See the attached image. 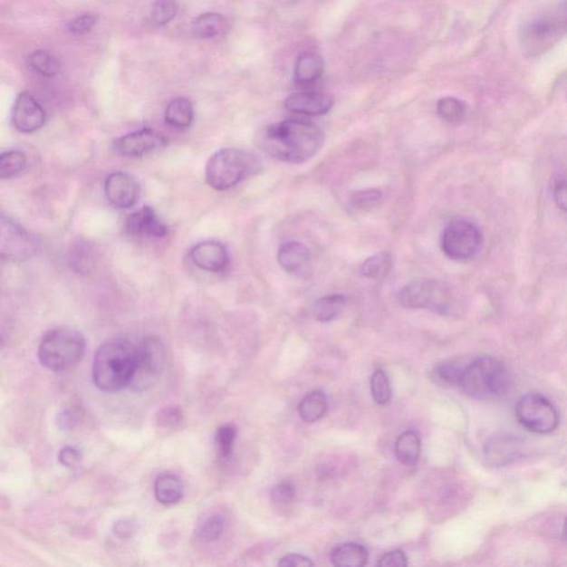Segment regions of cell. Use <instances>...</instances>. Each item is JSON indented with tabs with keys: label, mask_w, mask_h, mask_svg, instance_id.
I'll return each mask as SVG.
<instances>
[{
	"label": "cell",
	"mask_w": 567,
	"mask_h": 567,
	"mask_svg": "<svg viewBox=\"0 0 567 567\" xmlns=\"http://www.w3.org/2000/svg\"><path fill=\"white\" fill-rule=\"evenodd\" d=\"M68 261L74 273L79 274V275H87L96 266V251L88 242H78L71 247Z\"/></svg>",
	"instance_id": "cell-24"
},
{
	"label": "cell",
	"mask_w": 567,
	"mask_h": 567,
	"mask_svg": "<svg viewBox=\"0 0 567 567\" xmlns=\"http://www.w3.org/2000/svg\"><path fill=\"white\" fill-rule=\"evenodd\" d=\"M224 530H226V520H224V517L218 514H212L203 517L194 533H196L197 541L208 544L220 539Z\"/></svg>",
	"instance_id": "cell-28"
},
{
	"label": "cell",
	"mask_w": 567,
	"mask_h": 567,
	"mask_svg": "<svg viewBox=\"0 0 567 567\" xmlns=\"http://www.w3.org/2000/svg\"><path fill=\"white\" fill-rule=\"evenodd\" d=\"M139 529L138 524L132 519H121L113 524V534L121 540H129L137 533Z\"/></svg>",
	"instance_id": "cell-43"
},
{
	"label": "cell",
	"mask_w": 567,
	"mask_h": 567,
	"mask_svg": "<svg viewBox=\"0 0 567 567\" xmlns=\"http://www.w3.org/2000/svg\"><path fill=\"white\" fill-rule=\"evenodd\" d=\"M398 301L406 308H428L445 314L449 307V297L439 283L432 280H416L406 285L398 295Z\"/></svg>",
	"instance_id": "cell-10"
},
{
	"label": "cell",
	"mask_w": 567,
	"mask_h": 567,
	"mask_svg": "<svg viewBox=\"0 0 567 567\" xmlns=\"http://www.w3.org/2000/svg\"><path fill=\"white\" fill-rule=\"evenodd\" d=\"M86 352V340L76 330L59 327L43 337L38 348L41 364L53 371H64L81 362Z\"/></svg>",
	"instance_id": "cell-5"
},
{
	"label": "cell",
	"mask_w": 567,
	"mask_h": 567,
	"mask_svg": "<svg viewBox=\"0 0 567 567\" xmlns=\"http://www.w3.org/2000/svg\"><path fill=\"white\" fill-rule=\"evenodd\" d=\"M397 459L405 466H415L420 459L421 439L414 431H406L396 441Z\"/></svg>",
	"instance_id": "cell-25"
},
{
	"label": "cell",
	"mask_w": 567,
	"mask_h": 567,
	"mask_svg": "<svg viewBox=\"0 0 567 567\" xmlns=\"http://www.w3.org/2000/svg\"><path fill=\"white\" fill-rule=\"evenodd\" d=\"M46 112L31 93L22 92L16 98L12 111V123L23 133H33L43 127Z\"/></svg>",
	"instance_id": "cell-12"
},
{
	"label": "cell",
	"mask_w": 567,
	"mask_h": 567,
	"mask_svg": "<svg viewBox=\"0 0 567 567\" xmlns=\"http://www.w3.org/2000/svg\"><path fill=\"white\" fill-rule=\"evenodd\" d=\"M82 419V414L77 408H64L56 418V424L59 429L63 431H71L74 429Z\"/></svg>",
	"instance_id": "cell-40"
},
{
	"label": "cell",
	"mask_w": 567,
	"mask_h": 567,
	"mask_svg": "<svg viewBox=\"0 0 567 567\" xmlns=\"http://www.w3.org/2000/svg\"><path fill=\"white\" fill-rule=\"evenodd\" d=\"M554 200L561 210L567 212V180L557 184L554 190Z\"/></svg>",
	"instance_id": "cell-47"
},
{
	"label": "cell",
	"mask_w": 567,
	"mask_h": 567,
	"mask_svg": "<svg viewBox=\"0 0 567 567\" xmlns=\"http://www.w3.org/2000/svg\"><path fill=\"white\" fill-rule=\"evenodd\" d=\"M371 395L376 404L385 406L391 399V387L389 380L384 370H378L370 380Z\"/></svg>",
	"instance_id": "cell-35"
},
{
	"label": "cell",
	"mask_w": 567,
	"mask_h": 567,
	"mask_svg": "<svg viewBox=\"0 0 567 567\" xmlns=\"http://www.w3.org/2000/svg\"><path fill=\"white\" fill-rule=\"evenodd\" d=\"M104 192L113 207L127 210L137 203L140 188L136 178L130 174L116 172L107 178L104 183Z\"/></svg>",
	"instance_id": "cell-14"
},
{
	"label": "cell",
	"mask_w": 567,
	"mask_h": 567,
	"mask_svg": "<svg viewBox=\"0 0 567 567\" xmlns=\"http://www.w3.org/2000/svg\"><path fill=\"white\" fill-rule=\"evenodd\" d=\"M346 305V297L330 295L318 300L312 307V315L316 321L328 322L337 317Z\"/></svg>",
	"instance_id": "cell-29"
},
{
	"label": "cell",
	"mask_w": 567,
	"mask_h": 567,
	"mask_svg": "<svg viewBox=\"0 0 567 567\" xmlns=\"http://www.w3.org/2000/svg\"><path fill=\"white\" fill-rule=\"evenodd\" d=\"M154 495L163 505H178L183 499L184 485L180 476L163 474L154 482Z\"/></svg>",
	"instance_id": "cell-21"
},
{
	"label": "cell",
	"mask_w": 567,
	"mask_h": 567,
	"mask_svg": "<svg viewBox=\"0 0 567 567\" xmlns=\"http://www.w3.org/2000/svg\"><path fill=\"white\" fill-rule=\"evenodd\" d=\"M96 23L97 16H94V14H87L73 18L72 21L69 22L67 27L68 31L72 34H83L91 32Z\"/></svg>",
	"instance_id": "cell-42"
},
{
	"label": "cell",
	"mask_w": 567,
	"mask_h": 567,
	"mask_svg": "<svg viewBox=\"0 0 567 567\" xmlns=\"http://www.w3.org/2000/svg\"><path fill=\"white\" fill-rule=\"evenodd\" d=\"M37 242L12 218H0V254L3 260L24 261L37 252Z\"/></svg>",
	"instance_id": "cell-11"
},
{
	"label": "cell",
	"mask_w": 567,
	"mask_h": 567,
	"mask_svg": "<svg viewBox=\"0 0 567 567\" xmlns=\"http://www.w3.org/2000/svg\"><path fill=\"white\" fill-rule=\"evenodd\" d=\"M137 360V346L124 340L104 342L94 354L92 380L104 392H117L130 386Z\"/></svg>",
	"instance_id": "cell-2"
},
{
	"label": "cell",
	"mask_w": 567,
	"mask_h": 567,
	"mask_svg": "<svg viewBox=\"0 0 567 567\" xmlns=\"http://www.w3.org/2000/svg\"><path fill=\"white\" fill-rule=\"evenodd\" d=\"M190 257L194 265L210 273H220L226 270L230 262L226 247L216 241L197 244L190 252Z\"/></svg>",
	"instance_id": "cell-15"
},
{
	"label": "cell",
	"mask_w": 567,
	"mask_h": 567,
	"mask_svg": "<svg viewBox=\"0 0 567 567\" xmlns=\"http://www.w3.org/2000/svg\"><path fill=\"white\" fill-rule=\"evenodd\" d=\"M193 106L187 98H177L168 104L164 118L168 126L176 129H187L193 122Z\"/></svg>",
	"instance_id": "cell-26"
},
{
	"label": "cell",
	"mask_w": 567,
	"mask_h": 567,
	"mask_svg": "<svg viewBox=\"0 0 567 567\" xmlns=\"http://www.w3.org/2000/svg\"><path fill=\"white\" fill-rule=\"evenodd\" d=\"M258 168L260 162L253 154L237 149H223L208 160L206 178L214 190L226 191L252 176Z\"/></svg>",
	"instance_id": "cell-6"
},
{
	"label": "cell",
	"mask_w": 567,
	"mask_h": 567,
	"mask_svg": "<svg viewBox=\"0 0 567 567\" xmlns=\"http://www.w3.org/2000/svg\"><path fill=\"white\" fill-rule=\"evenodd\" d=\"M370 553L365 546L357 543H345L336 546L331 553V562L334 567H365Z\"/></svg>",
	"instance_id": "cell-22"
},
{
	"label": "cell",
	"mask_w": 567,
	"mask_h": 567,
	"mask_svg": "<svg viewBox=\"0 0 567 567\" xmlns=\"http://www.w3.org/2000/svg\"><path fill=\"white\" fill-rule=\"evenodd\" d=\"M237 431L232 425H226L218 428L216 434V444L218 454L222 457H228L232 455L234 445H235Z\"/></svg>",
	"instance_id": "cell-37"
},
{
	"label": "cell",
	"mask_w": 567,
	"mask_h": 567,
	"mask_svg": "<svg viewBox=\"0 0 567 567\" xmlns=\"http://www.w3.org/2000/svg\"><path fill=\"white\" fill-rule=\"evenodd\" d=\"M391 255L389 253L381 252L368 258L361 266V274L371 280H382L391 270Z\"/></svg>",
	"instance_id": "cell-31"
},
{
	"label": "cell",
	"mask_w": 567,
	"mask_h": 567,
	"mask_svg": "<svg viewBox=\"0 0 567 567\" xmlns=\"http://www.w3.org/2000/svg\"><path fill=\"white\" fill-rule=\"evenodd\" d=\"M260 143L268 156L297 164L310 160L320 152L324 133L312 122L290 119L264 129Z\"/></svg>",
	"instance_id": "cell-1"
},
{
	"label": "cell",
	"mask_w": 567,
	"mask_h": 567,
	"mask_svg": "<svg viewBox=\"0 0 567 567\" xmlns=\"http://www.w3.org/2000/svg\"><path fill=\"white\" fill-rule=\"evenodd\" d=\"M567 33V2L551 5L529 19L521 28L522 47L531 56L543 53Z\"/></svg>",
	"instance_id": "cell-4"
},
{
	"label": "cell",
	"mask_w": 567,
	"mask_h": 567,
	"mask_svg": "<svg viewBox=\"0 0 567 567\" xmlns=\"http://www.w3.org/2000/svg\"><path fill=\"white\" fill-rule=\"evenodd\" d=\"M28 64L34 72L44 77H54L61 72V64L52 53L38 51L28 57Z\"/></svg>",
	"instance_id": "cell-33"
},
{
	"label": "cell",
	"mask_w": 567,
	"mask_h": 567,
	"mask_svg": "<svg viewBox=\"0 0 567 567\" xmlns=\"http://www.w3.org/2000/svg\"><path fill=\"white\" fill-rule=\"evenodd\" d=\"M178 14V5L174 2H157L153 4L150 23L154 26H164L173 21Z\"/></svg>",
	"instance_id": "cell-36"
},
{
	"label": "cell",
	"mask_w": 567,
	"mask_h": 567,
	"mask_svg": "<svg viewBox=\"0 0 567 567\" xmlns=\"http://www.w3.org/2000/svg\"><path fill=\"white\" fill-rule=\"evenodd\" d=\"M515 418L533 434L547 435L557 429L560 415L556 407L541 394H527L515 406Z\"/></svg>",
	"instance_id": "cell-8"
},
{
	"label": "cell",
	"mask_w": 567,
	"mask_h": 567,
	"mask_svg": "<svg viewBox=\"0 0 567 567\" xmlns=\"http://www.w3.org/2000/svg\"><path fill=\"white\" fill-rule=\"evenodd\" d=\"M382 194L376 188L370 190L357 191L351 197V206L357 210H370L375 207L381 200Z\"/></svg>",
	"instance_id": "cell-38"
},
{
	"label": "cell",
	"mask_w": 567,
	"mask_h": 567,
	"mask_svg": "<svg viewBox=\"0 0 567 567\" xmlns=\"http://www.w3.org/2000/svg\"><path fill=\"white\" fill-rule=\"evenodd\" d=\"M312 562L308 557L301 554L291 553L283 556L278 562V567H312Z\"/></svg>",
	"instance_id": "cell-46"
},
{
	"label": "cell",
	"mask_w": 567,
	"mask_h": 567,
	"mask_svg": "<svg viewBox=\"0 0 567 567\" xmlns=\"http://www.w3.org/2000/svg\"><path fill=\"white\" fill-rule=\"evenodd\" d=\"M562 537H563V540L567 542V516L565 517L563 530H562Z\"/></svg>",
	"instance_id": "cell-48"
},
{
	"label": "cell",
	"mask_w": 567,
	"mask_h": 567,
	"mask_svg": "<svg viewBox=\"0 0 567 567\" xmlns=\"http://www.w3.org/2000/svg\"><path fill=\"white\" fill-rule=\"evenodd\" d=\"M481 244L482 234L479 227L465 218L452 220L442 233V251L451 260H470L479 252Z\"/></svg>",
	"instance_id": "cell-9"
},
{
	"label": "cell",
	"mask_w": 567,
	"mask_h": 567,
	"mask_svg": "<svg viewBox=\"0 0 567 567\" xmlns=\"http://www.w3.org/2000/svg\"><path fill=\"white\" fill-rule=\"evenodd\" d=\"M332 98L330 94L318 91H302L292 94L285 101L288 111L303 116L318 117L331 111Z\"/></svg>",
	"instance_id": "cell-16"
},
{
	"label": "cell",
	"mask_w": 567,
	"mask_h": 567,
	"mask_svg": "<svg viewBox=\"0 0 567 567\" xmlns=\"http://www.w3.org/2000/svg\"><path fill=\"white\" fill-rule=\"evenodd\" d=\"M376 567H408V560L405 552L394 550L387 552L378 561Z\"/></svg>",
	"instance_id": "cell-44"
},
{
	"label": "cell",
	"mask_w": 567,
	"mask_h": 567,
	"mask_svg": "<svg viewBox=\"0 0 567 567\" xmlns=\"http://www.w3.org/2000/svg\"><path fill=\"white\" fill-rule=\"evenodd\" d=\"M58 460L67 469H76L82 464V452L77 447L67 446L59 452Z\"/></svg>",
	"instance_id": "cell-41"
},
{
	"label": "cell",
	"mask_w": 567,
	"mask_h": 567,
	"mask_svg": "<svg viewBox=\"0 0 567 567\" xmlns=\"http://www.w3.org/2000/svg\"><path fill=\"white\" fill-rule=\"evenodd\" d=\"M324 61L316 53H302L296 59L294 79L300 86L314 83L324 73Z\"/></svg>",
	"instance_id": "cell-20"
},
{
	"label": "cell",
	"mask_w": 567,
	"mask_h": 567,
	"mask_svg": "<svg viewBox=\"0 0 567 567\" xmlns=\"http://www.w3.org/2000/svg\"><path fill=\"white\" fill-rule=\"evenodd\" d=\"M467 361L465 360H451L440 362L434 370L436 380L442 385L459 386L462 372Z\"/></svg>",
	"instance_id": "cell-30"
},
{
	"label": "cell",
	"mask_w": 567,
	"mask_h": 567,
	"mask_svg": "<svg viewBox=\"0 0 567 567\" xmlns=\"http://www.w3.org/2000/svg\"><path fill=\"white\" fill-rule=\"evenodd\" d=\"M228 28L227 19L217 13H206L196 18L192 24L194 36L212 39L221 36Z\"/></svg>",
	"instance_id": "cell-23"
},
{
	"label": "cell",
	"mask_w": 567,
	"mask_h": 567,
	"mask_svg": "<svg viewBox=\"0 0 567 567\" xmlns=\"http://www.w3.org/2000/svg\"><path fill=\"white\" fill-rule=\"evenodd\" d=\"M524 445L520 437L514 436H497L487 442L485 456L487 464L502 466L514 462L524 455Z\"/></svg>",
	"instance_id": "cell-17"
},
{
	"label": "cell",
	"mask_w": 567,
	"mask_h": 567,
	"mask_svg": "<svg viewBox=\"0 0 567 567\" xmlns=\"http://www.w3.org/2000/svg\"><path fill=\"white\" fill-rule=\"evenodd\" d=\"M167 140L160 133L142 129L117 139L113 143L114 151L122 157L138 158L166 146Z\"/></svg>",
	"instance_id": "cell-13"
},
{
	"label": "cell",
	"mask_w": 567,
	"mask_h": 567,
	"mask_svg": "<svg viewBox=\"0 0 567 567\" xmlns=\"http://www.w3.org/2000/svg\"><path fill=\"white\" fill-rule=\"evenodd\" d=\"M26 157L21 151L4 152L0 157V178L3 180L19 176L26 168Z\"/></svg>",
	"instance_id": "cell-32"
},
{
	"label": "cell",
	"mask_w": 567,
	"mask_h": 567,
	"mask_svg": "<svg viewBox=\"0 0 567 567\" xmlns=\"http://www.w3.org/2000/svg\"><path fill=\"white\" fill-rule=\"evenodd\" d=\"M126 232L137 237H163L168 227L150 207H143L129 216L126 221Z\"/></svg>",
	"instance_id": "cell-18"
},
{
	"label": "cell",
	"mask_w": 567,
	"mask_h": 567,
	"mask_svg": "<svg viewBox=\"0 0 567 567\" xmlns=\"http://www.w3.org/2000/svg\"><path fill=\"white\" fill-rule=\"evenodd\" d=\"M278 263L288 273L305 272L311 263V252L300 242L290 241L282 244L278 250Z\"/></svg>",
	"instance_id": "cell-19"
},
{
	"label": "cell",
	"mask_w": 567,
	"mask_h": 567,
	"mask_svg": "<svg viewBox=\"0 0 567 567\" xmlns=\"http://www.w3.org/2000/svg\"><path fill=\"white\" fill-rule=\"evenodd\" d=\"M296 496L295 486L290 481H282L273 487L271 500L275 505H288Z\"/></svg>",
	"instance_id": "cell-39"
},
{
	"label": "cell",
	"mask_w": 567,
	"mask_h": 567,
	"mask_svg": "<svg viewBox=\"0 0 567 567\" xmlns=\"http://www.w3.org/2000/svg\"><path fill=\"white\" fill-rule=\"evenodd\" d=\"M466 111L465 102L455 97L442 98L437 104V114L447 122H460L465 118Z\"/></svg>",
	"instance_id": "cell-34"
},
{
	"label": "cell",
	"mask_w": 567,
	"mask_h": 567,
	"mask_svg": "<svg viewBox=\"0 0 567 567\" xmlns=\"http://www.w3.org/2000/svg\"><path fill=\"white\" fill-rule=\"evenodd\" d=\"M327 397L322 390L312 391L298 406V412L303 420L312 424L321 420L327 411Z\"/></svg>",
	"instance_id": "cell-27"
},
{
	"label": "cell",
	"mask_w": 567,
	"mask_h": 567,
	"mask_svg": "<svg viewBox=\"0 0 567 567\" xmlns=\"http://www.w3.org/2000/svg\"><path fill=\"white\" fill-rule=\"evenodd\" d=\"M459 386L474 399L495 400L509 394L514 380L504 362L482 356L467 361Z\"/></svg>",
	"instance_id": "cell-3"
},
{
	"label": "cell",
	"mask_w": 567,
	"mask_h": 567,
	"mask_svg": "<svg viewBox=\"0 0 567 567\" xmlns=\"http://www.w3.org/2000/svg\"><path fill=\"white\" fill-rule=\"evenodd\" d=\"M166 366V347L156 336L144 337L137 346V360L130 387L133 391L150 389L157 384Z\"/></svg>",
	"instance_id": "cell-7"
},
{
	"label": "cell",
	"mask_w": 567,
	"mask_h": 567,
	"mask_svg": "<svg viewBox=\"0 0 567 567\" xmlns=\"http://www.w3.org/2000/svg\"><path fill=\"white\" fill-rule=\"evenodd\" d=\"M183 419L182 412L177 407L164 408L158 414L159 425L162 427H172L180 424Z\"/></svg>",
	"instance_id": "cell-45"
}]
</instances>
